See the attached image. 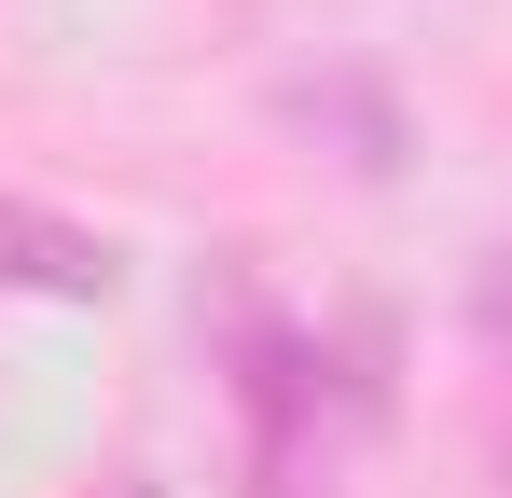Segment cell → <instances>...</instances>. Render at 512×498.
<instances>
[{
  "label": "cell",
  "mask_w": 512,
  "mask_h": 498,
  "mask_svg": "<svg viewBox=\"0 0 512 498\" xmlns=\"http://www.w3.org/2000/svg\"><path fill=\"white\" fill-rule=\"evenodd\" d=\"M125 277V249L70 222V208H42V194H0V291H56V305H97Z\"/></svg>",
  "instance_id": "obj_1"
},
{
  "label": "cell",
  "mask_w": 512,
  "mask_h": 498,
  "mask_svg": "<svg viewBox=\"0 0 512 498\" xmlns=\"http://www.w3.org/2000/svg\"><path fill=\"white\" fill-rule=\"evenodd\" d=\"M471 305H485V332H499V346H512V249H499V263H485V291H471Z\"/></svg>",
  "instance_id": "obj_2"
},
{
  "label": "cell",
  "mask_w": 512,
  "mask_h": 498,
  "mask_svg": "<svg viewBox=\"0 0 512 498\" xmlns=\"http://www.w3.org/2000/svg\"><path fill=\"white\" fill-rule=\"evenodd\" d=\"M97 498H153V485H97Z\"/></svg>",
  "instance_id": "obj_3"
}]
</instances>
